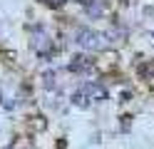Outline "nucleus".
<instances>
[{
  "label": "nucleus",
  "mask_w": 154,
  "mask_h": 149,
  "mask_svg": "<svg viewBox=\"0 0 154 149\" xmlns=\"http://www.w3.org/2000/svg\"><path fill=\"white\" fill-rule=\"evenodd\" d=\"M75 42L85 47V50H107L109 47V40L107 35H102V33H94V30H77L75 33Z\"/></svg>",
  "instance_id": "1"
},
{
  "label": "nucleus",
  "mask_w": 154,
  "mask_h": 149,
  "mask_svg": "<svg viewBox=\"0 0 154 149\" xmlns=\"http://www.w3.org/2000/svg\"><path fill=\"white\" fill-rule=\"evenodd\" d=\"M52 47V40H50V35L45 33L42 27H35L32 30V50L37 55H47V50Z\"/></svg>",
  "instance_id": "2"
},
{
  "label": "nucleus",
  "mask_w": 154,
  "mask_h": 149,
  "mask_svg": "<svg viewBox=\"0 0 154 149\" xmlns=\"http://www.w3.org/2000/svg\"><path fill=\"white\" fill-rule=\"evenodd\" d=\"M90 65H92V60L82 57V55H77V57H72V62H70V70H72V72H82V70H87Z\"/></svg>",
  "instance_id": "3"
},
{
  "label": "nucleus",
  "mask_w": 154,
  "mask_h": 149,
  "mask_svg": "<svg viewBox=\"0 0 154 149\" xmlns=\"http://www.w3.org/2000/svg\"><path fill=\"white\" fill-rule=\"evenodd\" d=\"M85 92H87L90 97H97V99H104V97H107L104 87H100V85H87V87H85Z\"/></svg>",
  "instance_id": "4"
},
{
  "label": "nucleus",
  "mask_w": 154,
  "mask_h": 149,
  "mask_svg": "<svg viewBox=\"0 0 154 149\" xmlns=\"http://www.w3.org/2000/svg\"><path fill=\"white\" fill-rule=\"evenodd\" d=\"M87 10H90V15H92V17H97V15H102V5H100V3H94V5H90Z\"/></svg>",
  "instance_id": "5"
},
{
  "label": "nucleus",
  "mask_w": 154,
  "mask_h": 149,
  "mask_svg": "<svg viewBox=\"0 0 154 149\" xmlns=\"http://www.w3.org/2000/svg\"><path fill=\"white\" fill-rule=\"evenodd\" d=\"M42 3H45V5H52V8H60L65 0H42Z\"/></svg>",
  "instance_id": "6"
}]
</instances>
